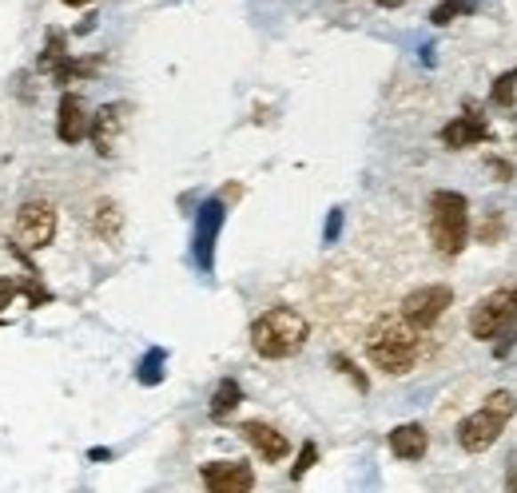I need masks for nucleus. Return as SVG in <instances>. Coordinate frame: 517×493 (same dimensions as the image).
Instances as JSON below:
<instances>
[{
	"mask_svg": "<svg viewBox=\"0 0 517 493\" xmlns=\"http://www.w3.org/2000/svg\"><path fill=\"white\" fill-rule=\"evenodd\" d=\"M367 359L375 370L390 374V378H402L422 359V330L410 327L402 314H383L367 335Z\"/></svg>",
	"mask_w": 517,
	"mask_h": 493,
	"instance_id": "1",
	"label": "nucleus"
},
{
	"mask_svg": "<svg viewBox=\"0 0 517 493\" xmlns=\"http://www.w3.org/2000/svg\"><path fill=\"white\" fill-rule=\"evenodd\" d=\"M307 338H311V322L295 307H271L251 322V351L267 362L295 359L307 346Z\"/></svg>",
	"mask_w": 517,
	"mask_h": 493,
	"instance_id": "2",
	"label": "nucleus"
},
{
	"mask_svg": "<svg viewBox=\"0 0 517 493\" xmlns=\"http://www.w3.org/2000/svg\"><path fill=\"white\" fill-rule=\"evenodd\" d=\"M513 414H517L513 390H494V394H486V402H481L478 410L465 414V418L457 422V446H462L465 454H486V449H494L497 438L505 433V426L513 422Z\"/></svg>",
	"mask_w": 517,
	"mask_h": 493,
	"instance_id": "3",
	"label": "nucleus"
},
{
	"mask_svg": "<svg viewBox=\"0 0 517 493\" xmlns=\"http://www.w3.org/2000/svg\"><path fill=\"white\" fill-rule=\"evenodd\" d=\"M430 211V243H434L438 255L446 259H457L470 243V199L462 191H450V187H438L426 203Z\"/></svg>",
	"mask_w": 517,
	"mask_h": 493,
	"instance_id": "4",
	"label": "nucleus"
},
{
	"mask_svg": "<svg viewBox=\"0 0 517 493\" xmlns=\"http://www.w3.org/2000/svg\"><path fill=\"white\" fill-rule=\"evenodd\" d=\"M517 327V283H505L497 291L481 295L470 311V335L478 343H497L505 330Z\"/></svg>",
	"mask_w": 517,
	"mask_h": 493,
	"instance_id": "5",
	"label": "nucleus"
},
{
	"mask_svg": "<svg viewBox=\"0 0 517 493\" xmlns=\"http://www.w3.org/2000/svg\"><path fill=\"white\" fill-rule=\"evenodd\" d=\"M56 227H61V215H56V207L48 199H24L16 207L12 235L20 251H44L56 239Z\"/></svg>",
	"mask_w": 517,
	"mask_h": 493,
	"instance_id": "6",
	"label": "nucleus"
},
{
	"mask_svg": "<svg viewBox=\"0 0 517 493\" xmlns=\"http://www.w3.org/2000/svg\"><path fill=\"white\" fill-rule=\"evenodd\" d=\"M227 223V199H203V207L195 211V235H191V259L203 275L215 271V243H219V231Z\"/></svg>",
	"mask_w": 517,
	"mask_h": 493,
	"instance_id": "7",
	"label": "nucleus"
},
{
	"mask_svg": "<svg viewBox=\"0 0 517 493\" xmlns=\"http://www.w3.org/2000/svg\"><path fill=\"white\" fill-rule=\"evenodd\" d=\"M450 307H454V287L450 283H426V287H418V291L406 295L398 314L426 335L430 327H438V319H442Z\"/></svg>",
	"mask_w": 517,
	"mask_h": 493,
	"instance_id": "8",
	"label": "nucleus"
},
{
	"mask_svg": "<svg viewBox=\"0 0 517 493\" xmlns=\"http://www.w3.org/2000/svg\"><path fill=\"white\" fill-rule=\"evenodd\" d=\"M438 140H442L446 151H465V148H478V143H489V140H494V132H489L478 100H465L462 116H454V120L438 132Z\"/></svg>",
	"mask_w": 517,
	"mask_h": 493,
	"instance_id": "9",
	"label": "nucleus"
},
{
	"mask_svg": "<svg viewBox=\"0 0 517 493\" xmlns=\"http://www.w3.org/2000/svg\"><path fill=\"white\" fill-rule=\"evenodd\" d=\"M128 120H132V104H124V100H116V104H104L96 116H92L88 140H92V148H96L100 159H112L116 156V148H120V135H124V127H128Z\"/></svg>",
	"mask_w": 517,
	"mask_h": 493,
	"instance_id": "10",
	"label": "nucleus"
},
{
	"mask_svg": "<svg viewBox=\"0 0 517 493\" xmlns=\"http://www.w3.org/2000/svg\"><path fill=\"white\" fill-rule=\"evenodd\" d=\"M199 478H203V486L215 489V493H247V489H255V470H251L247 462H239V457L199 465Z\"/></svg>",
	"mask_w": 517,
	"mask_h": 493,
	"instance_id": "11",
	"label": "nucleus"
},
{
	"mask_svg": "<svg viewBox=\"0 0 517 493\" xmlns=\"http://www.w3.org/2000/svg\"><path fill=\"white\" fill-rule=\"evenodd\" d=\"M239 438L247 441L251 449H255L263 462H283V457L291 454V438H287V433L279 430V426H271V422H259V418L243 422Z\"/></svg>",
	"mask_w": 517,
	"mask_h": 493,
	"instance_id": "12",
	"label": "nucleus"
},
{
	"mask_svg": "<svg viewBox=\"0 0 517 493\" xmlns=\"http://www.w3.org/2000/svg\"><path fill=\"white\" fill-rule=\"evenodd\" d=\"M88 124H92V116H88V104H84V96H76V92H64L61 104H56V140L72 148V143L88 140Z\"/></svg>",
	"mask_w": 517,
	"mask_h": 493,
	"instance_id": "13",
	"label": "nucleus"
},
{
	"mask_svg": "<svg viewBox=\"0 0 517 493\" xmlns=\"http://www.w3.org/2000/svg\"><path fill=\"white\" fill-rule=\"evenodd\" d=\"M390 454L398 457V462H422V457L430 454V433L422 422H402V426L390 430Z\"/></svg>",
	"mask_w": 517,
	"mask_h": 493,
	"instance_id": "14",
	"label": "nucleus"
},
{
	"mask_svg": "<svg viewBox=\"0 0 517 493\" xmlns=\"http://www.w3.org/2000/svg\"><path fill=\"white\" fill-rule=\"evenodd\" d=\"M92 231H96V239L104 243H120L124 235V207L116 199H96V211H92Z\"/></svg>",
	"mask_w": 517,
	"mask_h": 493,
	"instance_id": "15",
	"label": "nucleus"
},
{
	"mask_svg": "<svg viewBox=\"0 0 517 493\" xmlns=\"http://www.w3.org/2000/svg\"><path fill=\"white\" fill-rule=\"evenodd\" d=\"M239 402H243V386L235 378H223L215 386V394H211V406H207V414L215 422H223V418H231L235 410H239Z\"/></svg>",
	"mask_w": 517,
	"mask_h": 493,
	"instance_id": "16",
	"label": "nucleus"
},
{
	"mask_svg": "<svg viewBox=\"0 0 517 493\" xmlns=\"http://www.w3.org/2000/svg\"><path fill=\"white\" fill-rule=\"evenodd\" d=\"M100 68H104V61H76V56L68 53L64 61L56 64L48 76H53V84H56V88H68V84H72V80H92V76H96Z\"/></svg>",
	"mask_w": 517,
	"mask_h": 493,
	"instance_id": "17",
	"label": "nucleus"
},
{
	"mask_svg": "<svg viewBox=\"0 0 517 493\" xmlns=\"http://www.w3.org/2000/svg\"><path fill=\"white\" fill-rule=\"evenodd\" d=\"M481 8V0H442V4L430 8V24L434 28H446V24L462 20V16H473Z\"/></svg>",
	"mask_w": 517,
	"mask_h": 493,
	"instance_id": "18",
	"label": "nucleus"
},
{
	"mask_svg": "<svg viewBox=\"0 0 517 493\" xmlns=\"http://www.w3.org/2000/svg\"><path fill=\"white\" fill-rule=\"evenodd\" d=\"M164 362H167V351L164 346H151L140 359V367H135V382H140V386H159V382H164Z\"/></svg>",
	"mask_w": 517,
	"mask_h": 493,
	"instance_id": "19",
	"label": "nucleus"
},
{
	"mask_svg": "<svg viewBox=\"0 0 517 493\" xmlns=\"http://www.w3.org/2000/svg\"><path fill=\"white\" fill-rule=\"evenodd\" d=\"M489 104L494 108H510L517 104V68H510V72H502V76H494V84H489Z\"/></svg>",
	"mask_w": 517,
	"mask_h": 493,
	"instance_id": "20",
	"label": "nucleus"
},
{
	"mask_svg": "<svg viewBox=\"0 0 517 493\" xmlns=\"http://www.w3.org/2000/svg\"><path fill=\"white\" fill-rule=\"evenodd\" d=\"M64 56H68V32L53 28V32H48V44H44V53H40V72H53V68L61 64Z\"/></svg>",
	"mask_w": 517,
	"mask_h": 493,
	"instance_id": "21",
	"label": "nucleus"
},
{
	"mask_svg": "<svg viewBox=\"0 0 517 493\" xmlns=\"http://www.w3.org/2000/svg\"><path fill=\"white\" fill-rule=\"evenodd\" d=\"M502 235H505V219H502V211H489V215L481 219V227H478V243L494 246V243H502Z\"/></svg>",
	"mask_w": 517,
	"mask_h": 493,
	"instance_id": "22",
	"label": "nucleus"
},
{
	"mask_svg": "<svg viewBox=\"0 0 517 493\" xmlns=\"http://www.w3.org/2000/svg\"><path fill=\"white\" fill-rule=\"evenodd\" d=\"M330 367H335L338 374H346V378L354 382V390H359V394H367V390H370V378H367V374H362L359 367H354V362L346 359V354H330Z\"/></svg>",
	"mask_w": 517,
	"mask_h": 493,
	"instance_id": "23",
	"label": "nucleus"
},
{
	"mask_svg": "<svg viewBox=\"0 0 517 493\" xmlns=\"http://www.w3.org/2000/svg\"><path fill=\"white\" fill-rule=\"evenodd\" d=\"M20 295H24V299H28V307H32V311H40V307H44V303H53V291H44V287H40L36 271H28V279H24V283H20Z\"/></svg>",
	"mask_w": 517,
	"mask_h": 493,
	"instance_id": "24",
	"label": "nucleus"
},
{
	"mask_svg": "<svg viewBox=\"0 0 517 493\" xmlns=\"http://www.w3.org/2000/svg\"><path fill=\"white\" fill-rule=\"evenodd\" d=\"M315 462H319V446H315V441H303L299 457H295V465H291V481H303V478H307Z\"/></svg>",
	"mask_w": 517,
	"mask_h": 493,
	"instance_id": "25",
	"label": "nucleus"
},
{
	"mask_svg": "<svg viewBox=\"0 0 517 493\" xmlns=\"http://www.w3.org/2000/svg\"><path fill=\"white\" fill-rule=\"evenodd\" d=\"M486 172L494 175V183H510V180H513V159L489 156V159H486Z\"/></svg>",
	"mask_w": 517,
	"mask_h": 493,
	"instance_id": "26",
	"label": "nucleus"
},
{
	"mask_svg": "<svg viewBox=\"0 0 517 493\" xmlns=\"http://www.w3.org/2000/svg\"><path fill=\"white\" fill-rule=\"evenodd\" d=\"M338 231H343V207H330L327 227H323V243H338Z\"/></svg>",
	"mask_w": 517,
	"mask_h": 493,
	"instance_id": "27",
	"label": "nucleus"
},
{
	"mask_svg": "<svg viewBox=\"0 0 517 493\" xmlns=\"http://www.w3.org/2000/svg\"><path fill=\"white\" fill-rule=\"evenodd\" d=\"M16 295H20V283H12V279H0V311L12 307Z\"/></svg>",
	"mask_w": 517,
	"mask_h": 493,
	"instance_id": "28",
	"label": "nucleus"
},
{
	"mask_svg": "<svg viewBox=\"0 0 517 493\" xmlns=\"http://www.w3.org/2000/svg\"><path fill=\"white\" fill-rule=\"evenodd\" d=\"M96 20H100V16H96V12H88V16H84V24L76 28V36H88V32H96Z\"/></svg>",
	"mask_w": 517,
	"mask_h": 493,
	"instance_id": "29",
	"label": "nucleus"
},
{
	"mask_svg": "<svg viewBox=\"0 0 517 493\" xmlns=\"http://www.w3.org/2000/svg\"><path fill=\"white\" fill-rule=\"evenodd\" d=\"M505 489L517 493V454H513V462H510V478H505Z\"/></svg>",
	"mask_w": 517,
	"mask_h": 493,
	"instance_id": "30",
	"label": "nucleus"
},
{
	"mask_svg": "<svg viewBox=\"0 0 517 493\" xmlns=\"http://www.w3.org/2000/svg\"><path fill=\"white\" fill-rule=\"evenodd\" d=\"M88 457H92V462H108V457H112V449L96 446V449H88Z\"/></svg>",
	"mask_w": 517,
	"mask_h": 493,
	"instance_id": "31",
	"label": "nucleus"
},
{
	"mask_svg": "<svg viewBox=\"0 0 517 493\" xmlns=\"http://www.w3.org/2000/svg\"><path fill=\"white\" fill-rule=\"evenodd\" d=\"M375 4H378V8H390V12H394V8H402L406 0H375Z\"/></svg>",
	"mask_w": 517,
	"mask_h": 493,
	"instance_id": "32",
	"label": "nucleus"
},
{
	"mask_svg": "<svg viewBox=\"0 0 517 493\" xmlns=\"http://www.w3.org/2000/svg\"><path fill=\"white\" fill-rule=\"evenodd\" d=\"M61 4H68V8H84V4H92V0H61Z\"/></svg>",
	"mask_w": 517,
	"mask_h": 493,
	"instance_id": "33",
	"label": "nucleus"
},
{
	"mask_svg": "<svg viewBox=\"0 0 517 493\" xmlns=\"http://www.w3.org/2000/svg\"><path fill=\"white\" fill-rule=\"evenodd\" d=\"M513 148H517V135H513Z\"/></svg>",
	"mask_w": 517,
	"mask_h": 493,
	"instance_id": "34",
	"label": "nucleus"
}]
</instances>
